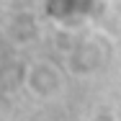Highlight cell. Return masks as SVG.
<instances>
[{"label":"cell","instance_id":"obj_2","mask_svg":"<svg viewBox=\"0 0 121 121\" xmlns=\"http://www.w3.org/2000/svg\"><path fill=\"white\" fill-rule=\"evenodd\" d=\"M90 121H116V119H113L111 113H106V111H100V113H95V116H93Z\"/></svg>","mask_w":121,"mask_h":121},{"label":"cell","instance_id":"obj_1","mask_svg":"<svg viewBox=\"0 0 121 121\" xmlns=\"http://www.w3.org/2000/svg\"><path fill=\"white\" fill-rule=\"evenodd\" d=\"M62 72L57 70V65H52L47 59H39L34 65H28L26 70V88L34 93L36 98L47 100L62 93Z\"/></svg>","mask_w":121,"mask_h":121}]
</instances>
